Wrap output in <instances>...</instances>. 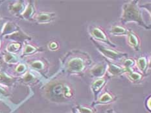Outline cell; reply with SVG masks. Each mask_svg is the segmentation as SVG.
Here are the masks:
<instances>
[{"mask_svg": "<svg viewBox=\"0 0 151 113\" xmlns=\"http://www.w3.org/2000/svg\"><path fill=\"white\" fill-rule=\"evenodd\" d=\"M91 40H92L93 43L96 45L97 49L99 50V53L109 60L119 62V61H123L124 58H127L128 56V54L126 53H121V52L105 47L103 45H100L99 43H97L96 41H95L93 39H91Z\"/></svg>", "mask_w": 151, "mask_h": 113, "instance_id": "cell-4", "label": "cell"}, {"mask_svg": "<svg viewBox=\"0 0 151 113\" xmlns=\"http://www.w3.org/2000/svg\"><path fill=\"white\" fill-rule=\"evenodd\" d=\"M106 83V80L104 78H103V77L102 78L96 79L91 83V89L92 90L94 98L96 99V100H97V98H99V96L100 95L102 90L103 89Z\"/></svg>", "mask_w": 151, "mask_h": 113, "instance_id": "cell-8", "label": "cell"}, {"mask_svg": "<svg viewBox=\"0 0 151 113\" xmlns=\"http://www.w3.org/2000/svg\"><path fill=\"white\" fill-rule=\"evenodd\" d=\"M76 108L78 113H96L95 109L89 107L78 105Z\"/></svg>", "mask_w": 151, "mask_h": 113, "instance_id": "cell-18", "label": "cell"}, {"mask_svg": "<svg viewBox=\"0 0 151 113\" xmlns=\"http://www.w3.org/2000/svg\"><path fill=\"white\" fill-rule=\"evenodd\" d=\"M90 33L91 36V39H93L95 41L103 42L104 44H106L108 46L114 48L117 47L116 45L113 43L110 40L109 38L107 36L105 32L99 27H97V26H92V27H91Z\"/></svg>", "mask_w": 151, "mask_h": 113, "instance_id": "cell-5", "label": "cell"}, {"mask_svg": "<svg viewBox=\"0 0 151 113\" xmlns=\"http://www.w3.org/2000/svg\"><path fill=\"white\" fill-rule=\"evenodd\" d=\"M125 74L129 80L132 83H139L143 80V74L140 72H134L132 69L127 70Z\"/></svg>", "mask_w": 151, "mask_h": 113, "instance_id": "cell-14", "label": "cell"}, {"mask_svg": "<svg viewBox=\"0 0 151 113\" xmlns=\"http://www.w3.org/2000/svg\"><path fill=\"white\" fill-rule=\"evenodd\" d=\"M136 61L132 58H127L123 61V67L127 70L132 69V68L135 65Z\"/></svg>", "mask_w": 151, "mask_h": 113, "instance_id": "cell-21", "label": "cell"}, {"mask_svg": "<svg viewBox=\"0 0 151 113\" xmlns=\"http://www.w3.org/2000/svg\"><path fill=\"white\" fill-rule=\"evenodd\" d=\"M35 12V10L34 5L32 4H29L27 7L25 9L22 15L25 19H30L34 16Z\"/></svg>", "mask_w": 151, "mask_h": 113, "instance_id": "cell-16", "label": "cell"}, {"mask_svg": "<svg viewBox=\"0 0 151 113\" xmlns=\"http://www.w3.org/2000/svg\"><path fill=\"white\" fill-rule=\"evenodd\" d=\"M25 7L24 4V1H19L16 2L14 4H13L9 6L10 11L11 12L12 14L18 16L20 14H22L23 12L24 11Z\"/></svg>", "mask_w": 151, "mask_h": 113, "instance_id": "cell-15", "label": "cell"}, {"mask_svg": "<svg viewBox=\"0 0 151 113\" xmlns=\"http://www.w3.org/2000/svg\"><path fill=\"white\" fill-rule=\"evenodd\" d=\"M11 80L12 79L11 78V77L6 76L5 74H3V73L0 74V80H1L2 82L7 83L11 82Z\"/></svg>", "mask_w": 151, "mask_h": 113, "instance_id": "cell-25", "label": "cell"}, {"mask_svg": "<svg viewBox=\"0 0 151 113\" xmlns=\"http://www.w3.org/2000/svg\"><path fill=\"white\" fill-rule=\"evenodd\" d=\"M116 97L114 96L110 92H104L101 94V96L96 100V102L92 104V107L96 105H106L109 104L110 103H112L116 101Z\"/></svg>", "mask_w": 151, "mask_h": 113, "instance_id": "cell-10", "label": "cell"}, {"mask_svg": "<svg viewBox=\"0 0 151 113\" xmlns=\"http://www.w3.org/2000/svg\"><path fill=\"white\" fill-rule=\"evenodd\" d=\"M4 60L9 63H16L18 61V58L11 53L6 54L4 56Z\"/></svg>", "mask_w": 151, "mask_h": 113, "instance_id": "cell-20", "label": "cell"}, {"mask_svg": "<svg viewBox=\"0 0 151 113\" xmlns=\"http://www.w3.org/2000/svg\"><path fill=\"white\" fill-rule=\"evenodd\" d=\"M106 113H116L113 109H109L106 111Z\"/></svg>", "mask_w": 151, "mask_h": 113, "instance_id": "cell-29", "label": "cell"}, {"mask_svg": "<svg viewBox=\"0 0 151 113\" xmlns=\"http://www.w3.org/2000/svg\"><path fill=\"white\" fill-rule=\"evenodd\" d=\"M31 67L35 69L40 70L44 69V65L41 61H35L31 63Z\"/></svg>", "mask_w": 151, "mask_h": 113, "instance_id": "cell-23", "label": "cell"}, {"mask_svg": "<svg viewBox=\"0 0 151 113\" xmlns=\"http://www.w3.org/2000/svg\"><path fill=\"white\" fill-rule=\"evenodd\" d=\"M107 64V70L106 72L111 77H117L123 74H125L127 72V69L123 67H121L115 64L113 62H110V61L106 60Z\"/></svg>", "mask_w": 151, "mask_h": 113, "instance_id": "cell-6", "label": "cell"}, {"mask_svg": "<svg viewBox=\"0 0 151 113\" xmlns=\"http://www.w3.org/2000/svg\"><path fill=\"white\" fill-rule=\"evenodd\" d=\"M129 31L127 28L123 26L113 25L111 27L109 32L111 35L119 36H127Z\"/></svg>", "mask_w": 151, "mask_h": 113, "instance_id": "cell-13", "label": "cell"}, {"mask_svg": "<svg viewBox=\"0 0 151 113\" xmlns=\"http://www.w3.org/2000/svg\"><path fill=\"white\" fill-rule=\"evenodd\" d=\"M64 72L71 74H81L91 63L90 57L82 51H72L69 53L62 61Z\"/></svg>", "mask_w": 151, "mask_h": 113, "instance_id": "cell-2", "label": "cell"}, {"mask_svg": "<svg viewBox=\"0 0 151 113\" xmlns=\"http://www.w3.org/2000/svg\"><path fill=\"white\" fill-rule=\"evenodd\" d=\"M45 95L50 101L55 103H68L75 96L73 89L62 80H55L48 84Z\"/></svg>", "mask_w": 151, "mask_h": 113, "instance_id": "cell-1", "label": "cell"}, {"mask_svg": "<svg viewBox=\"0 0 151 113\" xmlns=\"http://www.w3.org/2000/svg\"><path fill=\"white\" fill-rule=\"evenodd\" d=\"M16 31H17V27L12 23L8 22L5 25L3 29V35L13 34Z\"/></svg>", "mask_w": 151, "mask_h": 113, "instance_id": "cell-17", "label": "cell"}, {"mask_svg": "<svg viewBox=\"0 0 151 113\" xmlns=\"http://www.w3.org/2000/svg\"><path fill=\"white\" fill-rule=\"evenodd\" d=\"M136 63L139 70L140 71V73L144 74L147 72L149 67L150 62L148 61V60H147V58L146 57L142 56L139 58Z\"/></svg>", "mask_w": 151, "mask_h": 113, "instance_id": "cell-12", "label": "cell"}, {"mask_svg": "<svg viewBox=\"0 0 151 113\" xmlns=\"http://www.w3.org/2000/svg\"><path fill=\"white\" fill-rule=\"evenodd\" d=\"M0 45H1V41H0Z\"/></svg>", "mask_w": 151, "mask_h": 113, "instance_id": "cell-30", "label": "cell"}, {"mask_svg": "<svg viewBox=\"0 0 151 113\" xmlns=\"http://www.w3.org/2000/svg\"><path fill=\"white\" fill-rule=\"evenodd\" d=\"M107 70V64L106 63H98L91 68L90 74L91 77L95 78H102L106 72Z\"/></svg>", "mask_w": 151, "mask_h": 113, "instance_id": "cell-7", "label": "cell"}, {"mask_svg": "<svg viewBox=\"0 0 151 113\" xmlns=\"http://www.w3.org/2000/svg\"><path fill=\"white\" fill-rule=\"evenodd\" d=\"M56 18V14L54 12H42L36 16V20L39 23H48Z\"/></svg>", "mask_w": 151, "mask_h": 113, "instance_id": "cell-11", "label": "cell"}, {"mask_svg": "<svg viewBox=\"0 0 151 113\" xmlns=\"http://www.w3.org/2000/svg\"><path fill=\"white\" fill-rule=\"evenodd\" d=\"M21 47V45L19 43H12L9 44L7 47H6V50H7L9 53H14L19 50V48Z\"/></svg>", "mask_w": 151, "mask_h": 113, "instance_id": "cell-19", "label": "cell"}, {"mask_svg": "<svg viewBox=\"0 0 151 113\" xmlns=\"http://www.w3.org/2000/svg\"><path fill=\"white\" fill-rule=\"evenodd\" d=\"M147 104H149V105H148V109H149V111H151V103H150V96H149V98L148 99H147Z\"/></svg>", "mask_w": 151, "mask_h": 113, "instance_id": "cell-28", "label": "cell"}, {"mask_svg": "<svg viewBox=\"0 0 151 113\" xmlns=\"http://www.w3.org/2000/svg\"><path fill=\"white\" fill-rule=\"evenodd\" d=\"M137 1H129L124 3L122 7L121 21L123 24L130 22L137 23L141 27L146 29H150V27L144 21L142 11L139 6Z\"/></svg>", "mask_w": 151, "mask_h": 113, "instance_id": "cell-3", "label": "cell"}, {"mask_svg": "<svg viewBox=\"0 0 151 113\" xmlns=\"http://www.w3.org/2000/svg\"><path fill=\"white\" fill-rule=\"evenodd\" d=\"M26 69H26V67H25V65H24V64H19L17 66V67L16 68V72H19V73L24 72L26 70Z\"/></svg>", "mask_w": 151, "mask_h": 113, "instance_id": "cell-26", "label": "cell"}, {"mask_svg": "<svg viewBox=\"0 0 151 113\" xmlns=\"http://www.w3.org/2000/svg\"><path fill=\"white\" fill-rule=\"evenodd\" d=\"M49 47H50V50H55L58 49V44L56 41H52L50 44V45H49Z\"/></svg>", "mask_w": 151, "mask_h": 113, "instance_id": "cell-27", "label": "cell"}, {"mask_svg": "<svg viewBox=\"0 0 151 113\" xmlns=\"http://www.w3.org/2000/svg\"><path fill=\"white\" fill-rule=\"evenodd\" d=\"M35 76L32 75V74L30 72H27L26 73L24 77H23V80H24V82H26V83H30V82H33L34 80H35Z\"/></svg>", "mask_w": 151, "mask_h": 113, "instance_id": "cell-24", "label": "cell"}, {"mask_svg": "<svg viewBox=\"0 0 151 113\" xmlns=\"http://www.w3.org/2000/svg\"><path fill=\"white\" fill-rule=\"evenodd\" d=\"M127 43L130 47L136 51L141 50V41L137 35L132 31H129L127 34Z\"/></svg>", "mask_w": 151, "mask_h": 113, "instance_id": "cell-9", "label": "cell"}, {"mask_svg": "<svg viewBox=\"0 0 151 113\" xmlns=\"http://www.w3.org/2000/svg\"><path fill=\"white\" fill-rule=\"evenodd\" d=\"M37 48L35 47L32 46L30 45H25L24 50H23V55L24 56H26V55H29L31 54L35 53V52H37Z\"/></svg>", "mask_w": 151, "mask_h": 113, "instance_id": "cell-22", "label": "cell"}, {"mask_svg": "<svg viewBox=\"0 0 151 113\" xmlns=\"http://www.w3.org/2000/svg\"><path fill=\"white\" fill-rule=\"evenodd\" d=\"M0 24H1V21H0Z\"/></svg>", "mask_w": 151, "mask_h": 113, "instance_id": "cell-31", "label": "cell"}]
</instances>
